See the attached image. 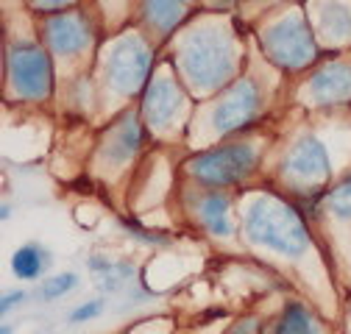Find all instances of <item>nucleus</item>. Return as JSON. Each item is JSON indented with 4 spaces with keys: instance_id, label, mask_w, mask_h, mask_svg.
Masks as SVG:
<instances>
[{
    "instance_id": "nucleus-5",
    "label": "nucleus",
    "mask_w": 351,
    "mask_h": 334,
    "mask_svg": "<svg viewBox=\"0 0 351 334\" xmlns=\"http://www.w3.org/2000/svg\"><path fill=\"white\" fill-rule=\"evenodd\" d=\"M9 75L23 98H45L51 92V59L36 45H14L9 53Z\"/></svg>"
},
{
    "instance_id": "nucleus-20",
    "label": "nucleus",
    "mask_w": 351,
    "mask_h": 334,
    "mask_svg": "<svg viewBox=\"0 0 351 334\" xmlns=\"http://www.w3.org/2000/svg\"><path fill=\"white\" fill-rule=\"evenodd\" d=\"M23 301V292H6V296H3V304H0V312H9V309H14L17 304Z\"/></svg>"
},
{
    "instance_id": "nucleus-15",
    "label": "nucleus",
    "mask_w": 351,
    "mask_h": 334,
    "mask_svg": "<svg viewBox=\"0 0 351 334\" xmlns=\"http://www.w3.org/2000/svg\"><path fill=\"white\" fill-rule=\"evenodd\" d=\"M137 148H140V125L134 123V117H128L120 129L112 134L109 153H112L114 162H125V159H131L137 153Z\"/></svg>"
},
{
    "instance_id": "nucleus-6",
    "label": "nucleus",
    "mask_w": 351,
    "mask_h": 334,
    "mask_svg": "<svg viewBox=\"0 0 351 334\" xmlns=\"http://www.w3.org/2000/svg\"><path fill=\"white\" fill-rule=\"evenodd\" d=\"M151 53L137 36L120 39L112 56H109V81L112 87L120 92H134L143 87V81L148 75Z\"/></svg>"
},
{
    "instance_id": "nucleus-11",
    "label": "nucleus",
    "mask_w": 351,
    "mask_h": 334,
    "mask_svg": "<svg viewBox=\"0 0 351 334\" xmlns=\"http://www.w3.org/2000/svg\"><path fill=\"white\" fill-rule=\"evenodd\" d=\"M310 92L318 103H348L351 101V67L348 64H326L313 81Z\"/></svg>"
},
{
    "instance_id": "nucleus-8",
    "label": "nucleus",
    "mask_w": 351,
    "mask_h": 334,
    "mask_svg": "<svg viewBox=\"0 0 351 334\" xmlns=\"http://www.w3.org/2000/svg\"><path fill=\"white\" fill-rule=\"evenodd\" d=\"M259 112V90L251 81H240L237 87H232V92L221 101V106L215 109V129L221 134H229L243 125Z\"/></svg>"
},
{
    "instance_id": "nucleus-16",
    "label": "nucleus",
    "mask_w": 351,
    "mask_h": 334,
    "mask_svg": "<svg viewBox=\"0 0 351 334\" xmlns=\"http://www.w3.org/2000/svg\"><path fill=\"white\" fill-rule=\"evenodd\" d=\"M184 14H187V6L184 3H145V17L159 31H170Z\"/></svg>"
},
{
    "instance_id": "nucleus-14",
    "label": "nucleus",
    "mask_w": 351,
    "mask_h": 334,
    "mask_svg": "<svg viewBox=\"0 0 351 334\" xmlns=\"http://www.w3.org/2000/svg\"><path fill=\"white\" fill-rule=\"evenodd\" d=\"M48 268V254H45V248L31 242V245H23L17 254L12 257V270L17 279H25V281H34L39 279L42 273H45Z\"/></svg>"
},
{
    "instance_id": "nucleus-9",
    "label": "nucleus",
    "mask_w": 351,
    "mask_h": 334,
    "mask_svg": "<svg viewBox=\"0 0 351 334\" xmlns=\"http://www.w3.org/2000/svg\"><path fill=\"white\" fill-rule=\"evenodd\" d=\"M93 28L84 14H59L45 25V39L53 53H78L90 45Z\"/></svg>"
},
{
    "instance_id": "nucleus-22",
    "label": "nucleus",
    "mask_w": 351,
    "mask_h": 334,
    "mask_svg": "<svg viewBox=\"0 0 351 334\" xmlns=\"http://www.w3.org/2000/svg\"><path fill=\"white\" fill-rule=\"evenodd\" d=\"M36 9H64V3H36Z\"/></svg>"
},
{
    "instance_id": "nucleus-2",
    "label": "nucleus",
    "mask_w": 351,
    "mask_h": 334,
    "mask_svg": "<svg viewBox=\"0 0 351 334\" xmlns=\"http://www.w3.org/2000/svg\"><path fill=\"white\" fill-rule=\"evenodd\" d=\"M182 67L195 87L215 90L232 75L234 51H232L226 36L198 31L182 45Z\"/></svg>"
},
{
    "instance_id": "nucleus-10",
    "label": "nucleus",
    "mask_w": 351,
    "mask_h": 334,
    "mask_svg": "<svg viewBox=\"0 0 351 334\" xmlns=\"http://www.w3.org/2000/svg\"><path fill=\"white\" fill-rule=\"evenodd\" d=\"M184 106V95L182 90L176 87V84L170 78H156L151 87H148V95H145V120L151 125H156V129H165V125H170L176 120V114L182 112Z\"/></svg>"
},
{
    "instance_id": "nucleus-12",
    "label": "nucleus",
    "mask_w": 351,
    "mask_h": 334,
    "mask_svg": "<svg viewBox=\"0 0 351 334\" xmlns=\"http://www.w3.org/2000/svg\"><path fill=\"white\" fill-rule=\"evenodd\" d=\"M198 218L204 223V229L209 234L226 237L232 231V220H229V198L221 192H209L198 201Z\"/></svg>"
},
{
    "instance_id": "nucleus-1",
    "label": "nucleus",
    "mask_w": 351,
    "mask_h": 334,
    "mask_svg": "<svg viewBox=\"0 0 351 334\" xmlns=\"http://www.w3.org/2000/svg\"><path fill=\"white\" fill-rule=\"evenodd\" d=\"M245 234L251 242L279 254H301L310 245V234L293 206L276 198H256L245 212Z\"/></svg>"
},
{
    "instance_id": "nucleus-13",
    "label": "nucleus",
    "mask_w": 351,
    "mask_h": 334,
    "mask_svg": "<svg viewBox=\"0 0 351 334\" xmlns=\"http://www.w3.org/2000/svg\"><path fill=\"white\" fill-rule=\"evenodd\" d=\"M274 334H321V326L304 304L293 301L282 309V315L274 326Z\"/></svg>"
},
{
    "instance_id": "nucleus-19",
    "label": "nucleus",
    "mask_w": 351,
    "mask_h": 334,
    "mask_svg": "<svg viewBox=\"0 0 351 334\" xmlns=\"http://www.w3.org/2000/svg\"><path fill=\"white\" fill-rule=\"evenodd\" d=\"M101 312H104V301H86V304H81V307H75L70 312V320L73 323H86V320L98 318Z\"/></svg>"
},
{
    "instance_id": "nucleus-18",
    "label": "nucleus",
    "mask_w": 351,
    "mask_h": 334,
    "mask_svg": "<svg viewBox=\"0 0 351 334\" xmlns=\"http://www.w3.org/2000/svg\"><path fill=\"white\" fill-rule=\"evenodd\" d=\"M78 284V279L73 273H62V276H53L48 279L45 284H42V298H59V296H67V292Z\"/></svg>"
},
{
    "instance_id": "nucleus-4",
    "label": "nucleus",
    "mask_w": 351,
    "mask_h": 334,
    "mask_svg": "<svg viewBox=\"0 0 351 334\" xmlns=\"http://www.w3.org/2000/svg\"><path fill=\"white\" fill-rule=\"evenodd\" d=\"M265 51L276 64L298 70L315 59V42L298 17H285L265 34Z\"/></svg>"
},
{
    "instance_id": "nucleus-3",
    "label": "nucleus",
    "mask_w": 351,
    "mask_h": 334,
    "mask_svg": "<svg viewBox=\"0 0 351 334\" xmlns=\"http://www.w3.org/2000/svg\"><path fill=\"white\" fill-rule=\"evenodd\" d=\"M256 164V151L251 145H226L206 151L190 162V173L206 187H232L243 181Z\"/></svg>"
},
{
    "instance_id": "nucleus-21",
    "label": "nucleus",
    "mask_w": 351,
    "mask_h": 334,
    "mask_svg": "<svg viewBox=\"0 0 351 334\" xmlns=\"http://www.w3.org/2000/svg\"><path fill=\"white\" fill-rule=\"evenodd\" d=\"M256 329H259L256 320H240L229 334H256Z\"/></svg>"
},
{
    "instance_id": "nucleus-17",
    "label": "nucleus",
    "mask_w": 351,
    "mask_h": 334,
    "mask_svg": "<svg viewBox=\"0 0 351 334\" xmlns=\"http://www.w3.org/2000/svg\"><path fill=\"white\" fill-rule=\"evenodd\" d=\"M326 206L335 212V218H340V220H351V176L329 192Z\"/></svg>"
},
{
    "instance_id": "nucleus-7",
    "label": "nucleus",
    "mask_w": 351,
    "mask_h": 334,
    "mask_svg": "<svg viewBox=\"0 0 351 334\" xmlns=\"http://www.w3.org/2000/svg\"><path fill=\"white\" fill-rule=\"evenodd\" d=\"M285 173L293 181H304V184H318L329 176V159L324 145L315 137H304L298 140L290 153L285 156Z\"/></svg>"
}]
</instances>
